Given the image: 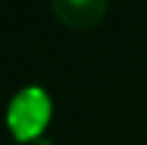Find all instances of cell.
Masks as SVG:
<instances>
[{
    "label": "cell",
    "mask_w": 147,
    "mask_h": 145,
    "mask_svg": "<svg viewBox=\"0 0 147 145\" xmlns=\"http://www.w3.org/2000/svg\"><path fill=\"white\" fill-rule=\"evenodd\" d=\"M51 116V99L41 87H27L15 99L10 102L7 109V126L15 133L17 140H32L36 138Z\"/></svg>",
    "instance_id": "1"
},
{
    "label": "cell",
    "mask_w": 147,
    "mask_h": 145,
    "mask_svg": "<svg viewBox=\"0 0 147 145\" xmlns=\"http://www.w3.org/2000/svg\"><path fill=\"white\" fill-rule=\"evenodd\" d=\"M51 10L68 27L87 29L101 22L104 12H106V3L104 0H53Z\"/></svg>",
    "instance_id": "2"
}]
</instances>
